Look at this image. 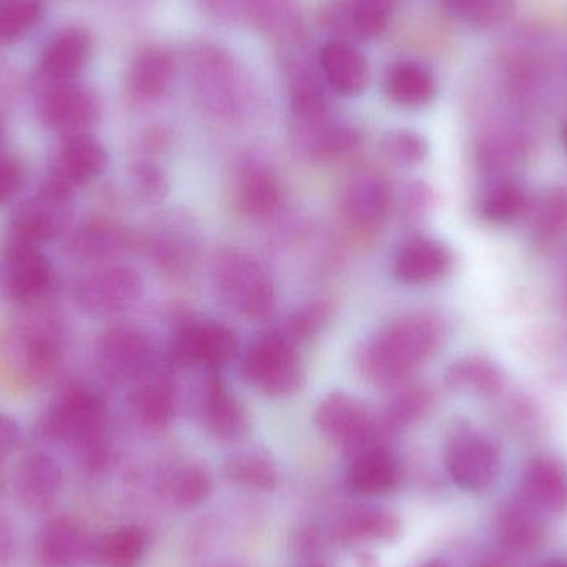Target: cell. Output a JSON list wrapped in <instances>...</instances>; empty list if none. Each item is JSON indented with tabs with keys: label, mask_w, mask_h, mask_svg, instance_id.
<instances>
[{
	"label": "cell",
	"mask_w": 567,
	"mask_h": 567,
	"mask_svg": "<svg viewBox=\"0 0 567 567\" xmlns=\"http://www.w3.org/2000/svg\"><path fill=\"white\" fill-rule=\"evenodd\" d=\"M445 337L440 317L410 312L386 323L359 352L360 375L380 389H399L439 352Z\"/></svg>",
	"instance_id": "cell-1"
},
{
	"label": "cell",
	"mask_w": 567,
	"mask_h": 567,
	"mask_svg": "<svg viewBox=\"0 0 567 567\" xmlns=\"http://www.w3.org/2000/svg\"><path fill=\"white\" fill-rule=\"evenodd\" d=\"M212 281L223 303L248 317L266 319L276 306V289L265 266L238 248H226L212 265Z\"/></svg>",
	"instance_id": "cell-2"
},
{
	"label": "cell",
	"mask_w": 567,
	"mask_h": 567,
	"mask_svg": "<svg viewBox=\"0 0 567 567\" xmlns=\"http://www.w3.org/2000/svg\"><path fill=\"white\" fill-rule=\"evenodd\" d=\"M239 372L249 385L276 399L299 392L306 380L296 346L279 332L265 333L249 343Z\"/></svg>",
	"instance_id": "cell-3"
},
{
	"label": "cell",
	"mask_w": 567,
	"mask_h": 567,
	"mask_svg": "<svg viewBox=\"0 0 567 567\" xmlns=\"http://www.w3.org/2000/svg\"><path fill=\"white\" fill-rule=\"evenodd\" d=\"M145 292V281L136 269L125 265H103L80 279L73 300L82 312L112 317L132 309Z\"/></svg>",
	"instance_id": "cell-4"
},
{
	"label": "cell",
	"mask_w": 567,
	"mask_h": 567,
	"mask_svg": "<svg viewBox=\"0 0 567 567\" xmlns=\"http://www.w3.org/2000/svg\"><path fill=\"white\" fill-rule=\"evenodd\" d=\"M106 420L103 396L89 386L66 389L47 410L42 419L43 435L76 445L102 435Z\"/></svg>",
	"instance_id": "cell-5"
},
{
	"label": "cell",
	"mask_w": 567,
	"mask_h": 567,
	"mask_svg": "<svg viewBox=\"0 0 567 567\" xmlns=\"http://www.w3.org/2000/svg\"><path fill=\"white\" fill-rule=\"evenodd\" d=\"M316 425L323 436L355 453L379 443L382 423L350 393L336 390L323 396L316 410Z\"/></svg>",
	"instance_id": "cell-6"
},
{
	"label": "cell",
	"mask_w": 567,
	"mask_h": 567,
	"mask_svg": "<svg viewBox=\"0 0 567 567\" xmlns=\"http://www.w3.org/2000/svg\"><path fill=\"white\" fill-rule=\"evenodd\" d=\"M445 466L458 488L480 493L488 489L498 478L502 455L489 436L475 430L460 429L446 443Z\"/></svg>",
	"instance_id": "cell-7"
},
{
	"label": "cell",
	"mask_w": 567,
	"mask_h": 567,
	"mask_svg": "<svg viewBox=\"0 0 567 567\" xmlns=\"http://www.w3.org/2000/svg\"><path fill=\"white\" fill-rule=\"evenodd\" d=\"M238 352L235 330L216 320H192L178 327L169 342L168 360L176 367H203L218 372Z\"/></svg>",
	"instance_id": "cell-8"
},
{
	"label": "cell",
	"mask_w": 567,
	"mask_h": 567,
	"mask_svg": "<svg viewBox=\"0 0 567 567\" xmlns=\"http://www.w3.org/2000/svg\"><path fill=\"white\" fill-rule=\"evenodd\" d=\"M152 355L148 333L133 323L109 327L96 340V365L110 382L126 383L142 379L152 365Z\"/></svg>",
	"instance_id": "cell-9"
},
{
	"label": "cell",
	"mask_w": 567,
	"mask_h": 567,
	"mask_svg": "<svg viewBox=\"0 0 567 567\" xmlns=\"http://www.w3.org/2000/svg\"><path fill=\"white\" fill-rule=\"evenodd\" d=\"M109 166V152L89 133L66 136L53 156L43 185L55 192L73 196L76 188L95 182Z\"/></svg>",
	"instance_id": "cell-10"
},
{
	"label": "cell",
	"mask_w": 567,
	"mask_h": 567,
	"mask_svg": "<svg viewBox=\"0 0 567 567\" xmlns=\"http://www.w3.org/2000/svg\"><path fill=\"white\" fill-rule=\"evenodd\" d=\"M6 350L13 377L23 383L45 382L62 362V339L52 323L17 330Z\"/></svg>",
	"instance_id": "cell-11"
},
{
	"label": "cell",
	"mask_w": 567,
	"mask_h": 567,
	"mask_svg": "<svg viewBox=\"0 0 567 567\" xmlns=\"http://www.w3.org/2000/svg\"><path fill=\"white\" fill-rule=\"evenodd\" d=\"M70 198L40 186L35 198L22 206L10 221L3 246L42 248L62 231L69 216Z\"/></svg>",
	"instance_id": "cell-12"
},
{
	"label": "cell",
	"mask_w": 567,
	"mask_h": 567,
	"mask_svg": "<svg viewBox=\"0 0 567 567\" xmlns=\"http://www.w3.org/2000/svg\"><path fill=\"white\" fill-rule=\"evenodd\" d=\"M53 272L40 248L3 246L0 256V290L16 303H33L52 286Z\"/></svg>",
	"instance_id": "cell-13"
},
{
	"label": "cell",
	"mask_w": 567,
	"mask_h": 567,
	"mask_svg": "<svg viewBox=\"0 0 567 567\" xmlns=\"http://www.w3.org/2000/svg\"><path fill=\"white\" fill-rule=\"evenodd\" d=\"M102 115L99 96L82 85L55 86L50 90L39 106L40 122L55 133L73 136L89 133Z\"/></svg>",
	"instance_id": "cell-14"
},
{
	"label": "cell",
	"mask_w": 567,
	"mask_h": 567,
	"mask_svg": "<svg viewBox=\"0 0 567 567\" xmlns=\"http://www.w3.org/2000/svg\"><path fill=\"white\" fill-rule=\"evenodd\" d=\"M392 205V185L377 173L353 176L340 196L343 219L359 231L379 229L389 218Z\"/></svg>",
	"instance_id": "cell-15"
},
{
	"label": "cell",
	"mask_w": 567,
	"mask_h": 567,
	"mask_svg": "<svg viewBox=\"0 0 567 567\" xmlns=\"http://www.w3.org/2000/svg\"><path fill=\"white\" fill-rule=\"evenodd\" d=\"M198 409L206 430L223 442H238L248 432V413L218 372H209L199 393Z\"/></svg>",
	"instance_id": "cell-16"
},
{
	"label": "cell",
	"mask_w": 567,
	"mask_h": 567,
	"mask_svg": "<svg viewBox=\"0 0 567 567\" xmlns=\"http://www.w3.org/2000/svg\"><path fill=\"white\" fill-rule=\"evenodd\" d=\"M62 486V468L45 453H32L17 466L13 493L20 508L27 512L43 513L52 508Z\"/></svg>",
	"instance_id": "cell-17"
},
{
	"label": "cell",
	"mask_w": 567,
	"mask_h": 567,
	"mask_svg": "<svg viewBox=\"0 0 567 567\" xmlns=\"http://www.w3.org/2000/svg\"><path fill=\"white\" fill-rule=\"evenodd\" d=\"M95 553L89 533L72 518L50 519L35 539V558L40 567H73Z\"/></svg>",
	"instance_id": "cell-18"
},
{
	"label": "cell",
	"mask_w": 567,
	"mask_h": 567,
	"mask_svg": "<svg viewBox=\"0 0 567 567\" xmlns=\"http://www.w3.org/2000/svg\"><path fill=\"white\" fill-rule=\"evenodd\" d=\"M452 268V249L445 243L419 236L409 239L396 252L393 276L409 286H425L445 278Z\"/></svg>",
	"instance_id": "cell-19"
},
{
	"label": "cell",
	"mask_w": 567,
	"mask_h": 567,
	"mask_svg": "<svg viewBox=\"0 0 567 567\" xmlns=\"http://www.w3.org/2000/svg\"><path fill=\"white\" fill-rule=\"evenodd\" d=\"M233 199L236 209L246 218H271L281 206V183L269 166L259 162L246 163L236 175Z\"/></svg>",
	"instance_id": "cell-20"
},
{
	"label": "cell",
	"mask_w": 567,
	"mask_h": 567,
	"mask_svg": "<svg viewBox=\"0 0 567 567\" xmlns=\"http://www.w3.org/2000/svg\"><path fill=\"white\" fill-rule=\"evenodd\" d=\"M135 246L132 235L123 226L109 219L83 223L70 235L66 251L72 258L96 265H112Z\"/></svg>",
	"instance_id": "cell-21"
},
{
	"label": "cell",
	"mask_w": 567,
	"mask_h": 567,
	"mask_svg": "<svg viewBox=\"0 0 567 567\" xmlns=\"http://www.w3.org/2000/svg\"><path fill=\"white\" fill-rule=\"evenodd\" d=\"M522 498L538 513L559 515L567 509V470L553 458H536L523 473Z\"/></svg>",
	"instance_id": "cell-22"
},
{
	"label": "cell",
	"mask_w": 567,
	"mask_h": 567,
	"mask_svg": "<svg viewBox=\"0 0 567 567\" xmlns=\"http://www.w3.org/2000/svg\"><path fill=\"white\" fill-rule=\"evenodd\" d=\"M92 52L93 40L89 30L69 27L55 33L43 47L40 70L47 79L66 82L85 69Z\"/></svg>",
	"instance_id": "cell-23"
},
{
	"label": "cell",
	"mask_w": 567,
	"mask_h": 567,
	"mask_svg": "<svg viewBox=\"0 0 567 567\" xmlns=\"http://www.w3.org/2000/svg\"><path fill=\"white\" fill-rule=\"evenodd\" d=\"M138 380V385L130 395L133 413L148 429H165L175 419L178 402L175 379L169 372H155L152 375L146 372Z\"/></svg>",
	"instance_id": "cell-24"
},
{
	"label": "cell",
	"mask_w": 567,
	"mask_h": 567,
	"mask_svg": "<svg viewBox=\"0 0 567 567\" xmlns=\"http://www.w3.org/2000/svg\"><path fill=\"white\" fill-rule=\"evenodd\" d=\"M320 66L330 89L337 95L359 96L369 85L370 72L365 56L347 42H330L320 50Z\"/></svg>",
	"instance_id": "cell-25"
},
{
	"label": "cell",
	"mask_w": 567,
	"mask_h": 567,
	"mask_svg": "<svg viewBox=\"0 0 567 567\" xmlns=\"http://www.w3.org/2000/svg\"><path fill=\"white\" fill-rule=\"evenodd\" d=\"M436 79L423 63L403 60L392 63L385 73V92L389 99L403 109H423L435 99Z\"/></svg>",
	"instance_id": "cell-26"
},
{
	"label": "cell",
	"mask_w": 567,
	"mask_h": 567,
	"mask_svg": "<svg viewBox=\"0 0 567 567\" xmlns=\"http://www.w3.org/2000/svg\"><path fill=\"white\" fill-rule=\"evenodd\" d=\"M396 480H399V465L392 453L380 443L355 453L347 476V483L352 492L365 496L383 495L390 492L396 485Z\"/></svg>",
	"instance_id": "cell-27"
},
{
	"label": "cell",
	"mask_w": 567,
	"mask_h": 567,
	"mask_svg": "<svg viewBox=\"0 0 567 567\" xmlns=\"http://www.w3.org/2000/svg\"><path fill=\"white\" fill-rule=\"evenodd\" d=\"M175 73V56L169 50L146 47L133 60L128 73L130 90L140 100L159 99L172 89Z\"/></svg>",
	"instance_id": "cell-28"
},
{
	"label": "cell",
	"mask_w": 567,
	"mask_h": 567,
	"mask_svg": "<svg viewBox=\"0 0 567 567\" xmlns=\"http://www.w3.org/2000/svg\"><path fill=\"white\" fill-rule=\"evenodd\" d=\"M496 538L509 551L525 553L542 545L545 528L538 512L522 503L502 506L496 516Z\"/></svg>",
	"instance_id": "cell-29"
},
{
	"label": "cell",
	"mask_w": 567,
	"mask_h": 567,
	"mask_svg": "<svg viewBox=\"0 0 567 567\" xmlns=\"http://www.w3.org/2000/svg\"><path fill=\"white\" fill-rule=\"evenodd\" d=\"M446 389L478 396H495L505 386L503 370L485 357L456 360L445 372Z\"/></svg>",
	"instance_id": "cell-30"
},
{
	"label": "cell",
	"mask_w": 567,
	"mask_h": 567,
	"mask_svg": "<svg viewBox=\"0 0 567 567\" xmlns=\"http://www.w3.org/2000/svg\"><path fill=\"white\" fill-rule=\"evenodd\" d=\"M528 192L525 186L513 179H499L493 183L478 203V213L483 219L493 225H509L529 212Z\"/></svg>",
	"instance_id": "cell-31"
},
{
	"label": "cell",
	"mask_w": 567,
	"mask_h": 567,
	"mask_svg": "<svg viewBox=\"0 0 567 567\" xmlns=\"http://www.w3.org/2000/svg\"><path fill=\"white\" fill-rule=\"evenodd\" d=\"M400 535V522L379 509H359L340 519L336 538L342 543L393 542Z\"/></svg>",
	"instance_id": "cell-32"
},
{
	"label": "cell",
	"mask_w": 567,
	"mask_h": 567,
	"mask_svg": "<svg viewBox=\"0 0 567 567\" xmlns=\"http://www.w3.org/2000/svg\"><path fill=\"white\" fill-rule=\"evenodd\" d=\"M189 229H183V225L172 226L159 229L153 238L146 241L150 256L153 261L166 271L179 272L188 268L189 262L195 258L196 245Z\"/></svg>",
	"instance_id": "cell-33"
},
{
	"label": "cell",
	"mask_w": 567,
	"mask_h": 567,
	"mask_svg": "<svg viewBox=\"0 0 567 567\" xmlns=\"http://www.w3.org/2000/svg\"><path fill=\"white\" fill-rule=\"evenodd\" d=\"M362 143V133L349 123H319L316 125L309 142L307 153L313 162L327 163L343 158L355 152Z\"/></svg>",
	"instance_id": "cell-34"
},
{
	"label": "cell",
	"mask_w": 567,
	"mask_h": 567,
	"mask_svg": "<svg viewBox=\"0 0 567 567\" xmlns=\"http://www.w3.org/2000/svg\"><path fill=\"white\" fill-rule=\"evenodd\" d=\"M252 22L266 35L289 40L299 35L300 13L296 0H248Z\"/></svg>",
	"instance_id": "cell-35"
},
{
	"label": "cell",
	"mask_w": 567,
	"mask_h": 567,
	"mask_svg": "<svg viewBox=\"0 0 567 567\" xmlns=\"http://www.w3.org/2000/svg\"><path fill=\"white\" fill-rule=\"evenodd\" d=\"M395 390L380 420L382 429L389 432L420 422L429 415L433 406V393L426 386H410L405 383Z\"/></svg>",
	"instance_id": "cell-36"
},
{
	"label": "cell",
	"mask_w": 567,
	"mask_h": 567,
	"mask_svg": "<svg viewBox=\"0 0 567 567\" xmlns=\"http://www.w3.org/2000/svg\"><path fill=\"white\" fill-rule=\"evenodd\" d=\"M225 473L228 480L239 486L252 489H275L279 483L278 470L268 456L261 453H241L226 462Z\"/></svg>",
	"instance_id": "cell-37"
},
{
	"label": "cell",
	"mask_w": 567,
	"mask_h": 567,
	"mask_svg": "<svg viewBox=\"0 0 567 567\" xmlns=\"http://www.w3.org/2000/svg\"><path fill=\"white\" fill-rule=\"evenodd\" d=\"M145 546V533L130 526L106 535L95 545V553L106 567H136L143 558Z\"/></svg>",
	"instance_id": "cell-38"
},
{
	"label": "cell",
	"mask_w": 567,
	"mask_h": 567,
	"mask_svg": "<svg viewBox=\"0 0 567 567\" xmlns=\"http://www.w3.org/2000/svg\"><path fill=\"white\" fill-rule=\"evenodd\" d=\"M45 13L42 0H0V43H16L32 32Z\"/></svg>",
	"instance_id": "cell-39"
},
{
	"label": "cell",
	"mask_w": 567,
	"mask_h": 567,
	"mask_svg": "<svg viewBox=\"0 0 567 567\" xmlns=\"http://www.w3.org/2000/svg\"><path fill=\"white\" fill-rule=\"evenodd\" d=\"M450 16L476 29H492L508 20L515 0H445Z\"/></svg>",
	"instance_id": "cell-40"
},
{
	"label": "cell",
	"mask_w": 567,
	"mask_h": 567,
	"mask_svg": "<svg viewBox=\"0 0 567 567\" xmlns=\"http://www.w3.org/2000/svg\"><path fill=\"white\" fill-rule=\"evenodd\" d=\"M525 140L516 132L489 133L476 145V163L483 172H503L523 155Z\"/></svg>",
	"instance_id": "cell-41"
},
{
	"label": "cell",
	"mask_w": 567,
	"mask_h": 567,
	"mask_svg": "<svg viewBox=\"0 0 567 567\" xmlns=\"http://www.w3.org/2000/svg\"><path fill=\"white\" fill-rule=\"evenodd\" d=\"M333 317V303L329 300H313L293 310L282 322V333L287 340L296 346V342H306L319 336Z\"/></svg>",
	"instance_id": "cell-42"
},
{
	"label": "cell",
	"mask_w": 567,
	"mask_h": 567,
	"mask_svg": "<svg viewBox=\"0 0 567 567\" xmlns=\"http://www.w3.org/2000/svg\"><path fill=\"white\" fill-rule=\"evenodd\" d=\"M399 0H353L350 3L349 29L360 39H377L389 29Z\"/></svg>",
	"instance_id": "cell-43"
},
{
	"label": "cell",
	"mask_w": 567,
	"mask_h": 567,
	"mask_svg": "<svg viewBox=\"0 0 567 567\" xmlns=\"http://www.w3.org/2000/svg\"><path fill=\"white\" fill-rule=\"evenodd\" d=\"M290 109L296 118L306 125L316 126L326 122L329 102L313 76L302 73L293 80L292 90H290Z\"/></svg>",
	"instance_id": "cell-44"
},
{
	"label": "cell",
	"mask_w": 567,
	"mask_h": 567,
	"mask_svg": "<svg viewBox=\"0 0 567 567\" xmlns=\"http://www.w3.org/2000/svg\"><path fill=\"white\" fill-rule=\"evenodd\" d=\"M383 155L400 166H416L425 162L430 146L425 136L409 128L390 130L380 142Z\"/></svg>",
	"instance_id": "cell-45"
},
{
	"label": "cell",
	"mask_w": 567,
	"mask_h": 567,
	"mask_svg": "<svg viewBox=\"0 0 567 567\" xmlns=\"http://www.w3.org/2000/svg\"><path fill=\"white\" fill-rule=\"evenodd\" d=\"M173 493L182 505H199L212 493V478L202 466H185L173 482Z\"/></svg>",
	"instance_id": "cell-46"
},
{
	"label": "cell",
	"mask_w": 567,
	"mask_h": 567,
	"mask_svg": "<svg viewBox=\"0 0 567 567\" xmlns=\"http://www.w3.org/2000/svg\"><path fill=\"white\" fill-rule=\"evenodd\" d=\"M132 183L136 195L146 203H158L168 193L165 172L152 162H138L132 166Z\"/></svg>",
	"instance_id": "cell-47"
},
{
	"label": "cell",
	"mask_w": 567,
	"mask_h": 567,
	"mask_svg": "<svg viewBox=\"0 0 567 567\" xmlns=\"http://www.w3.org/2000/svg\"><path fill=\"white\" fill-rule=\"evenodd\" d=\"M566 223L567 202L556 196V198L549 199L545 208L539 212L538 218H536V235L539 236L542 241H549V239L558 236V233H561Z\"/></svg>",
	"instance_id": "cell-48"
},
{
	"label": "cell",
	"mask_w": 567,
	"mask_h": 567,
	"mask_svg": "<svg viewBox=\"0 0 567 567\" xmlns=\"http://www.w3.org/2000/svg\"><path fill=\"white\" fill-rule=\"evenodd\" d=\"M435 205V195L429 185L422 182H413L403 189L402 213L410 221L422 219Z\"/></svg>",
	"instance_id": "cell-49"
},
{
	"label": "cell",
	"mask_w": 567,
	"mask_h": 567,
	"mask_svg": "<svg viewBox=\"0 0 567 567\" xmlns=\"http://www.w3.org/2000/svg\"><path fill=\"white\" fill-rule=\"evenodd\" d=\"M23 166L19 159L0 153V206L12 202L23 186Z\"/></svg>",
	"instance_id": "cell-50"
},
{
	"label": "cell",
	"mask_w": 567,
	"mask_h": 567,
	"mask_svg": "<svg viewBox=\"0 0 567 567\" xmlns=\"http://www.w3.org/2000/svg\"><path fill=\"white\" fill-rule=\"evenodd\" d=\"M20 429L16 420L6 413H0V463L19 446Z\"/></svg>",
	"instance_id": "cell-51"
},
{
	"label": "cell",
	"mask_w": 567,
	"mask_h": 567,
	"mask_svg": "<svg viewBox=\"0 0 567 567\" xmlns=\"http://www.w3.org/2000/svg\"><path fill=\"white\" fill-rule=\"evenodd\" d=\"M13 549H16V539H13L12 526L7 519L0 518V567H9Z\"/></svg>",
	"instance_id": "cell-52"
},
{
	"label": "cell",
	"mask_w": 567,
	"mask_h": 567,
	"mask_svg": "<svg viewBox=\"0 0 567 567\" xmlns=\"http://www.w3.org/2000/svg\"><path fill=\"white\" fill-rule=\"evenodd\" d=\"M362 567H379V566H377L375 559L370 558V556H363Z\"/></svg>",
	"instance_id": "cell-53"
},
{
	"label": "cell",
	"mask_w": 567,
	"mask_h": 567,
	"mask_svg": "<svg viewBox=\"0 0 567 567\" xmlns=\"http://www.w3.org/2000/svg\"><path fill=\"white\" fill-rule=\"evenodd\" d=\"M538 567H567V561H549L545 563V565H539Z\"/></svg>",
	"instance_id": "cell-54"
},
{
	"label": "cell",
	"mask_w": 567,
	"mask_h": 567,
	"mask_svg": "<svg viewBox=\"0 0 567 567\" xmlns=\"http://www.w3.org/2000/svg\"><path fill=\"white\" fill-rule=\"evenodd\" d=\"M563 145H565V148L567 152V123H566L565 130H563Z\"/></svg>",
	"instance_id": "cell-55"
},
{
	"label": "cell",
	"mask_w": 567,
	"mask_h": 567,
	"mask_svg": "<svg viewBox=\"0 0 567 567\" xmlns=\"http://www.w3.org/2000/svg\"><path fill=\"white\" fill-rule=\"evenodd\" d=\"M3 485V473H2V463H0V489H2Z\"/></svg>",
	"instance_id": "cell-56"
},
{
	"label": "cell",
	"mask_w": 567,
	"mask_h": 567,
	"mask_svg": "<svg viewBox=\"0 0 567 567\" xmlns=\"http://www.w3.org/2000/svg\"><path fill=\"white\" fill-rule=\"evenodd\" d=\"M423 567H445L443 565H440V563H430V565L423 566Z\"/></svg>",
	"instance_id": "cell-57"
},
{
	"label": "cell",
	"mask_w": 567,
	"mask_h": 567,
	"mask_svg": "<svg viewBox=\"0 0 567 567\" xmlns=\"http://www.w3.org/2000/svg\"><path fill=\"white\" fill-rule=\"evenodd\" d=\"M317 567H322V566H317Z\"/></svg>",
	"instance_id": "cell-58"
}]
</instances>
